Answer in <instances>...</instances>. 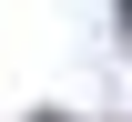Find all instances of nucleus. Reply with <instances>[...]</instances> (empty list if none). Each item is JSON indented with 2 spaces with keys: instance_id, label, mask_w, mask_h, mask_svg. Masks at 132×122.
Returning <instances> with one entry per match:
<instances>
[{
  "instance_id": "f257e3e1",
  "label": "nucleus",
  "mask_w": 132,
  "mask_h": 122,
  "mask_svg": "<svg viewBox=\"0 0 132 122\" xmlns=\"http://www.w3.org/2000/svg\"><path fill=\"white\" fill-rule=\"evenodd\" d=\"M122 41H132V0H122Z\"/></svg>"
}]
</instances>
